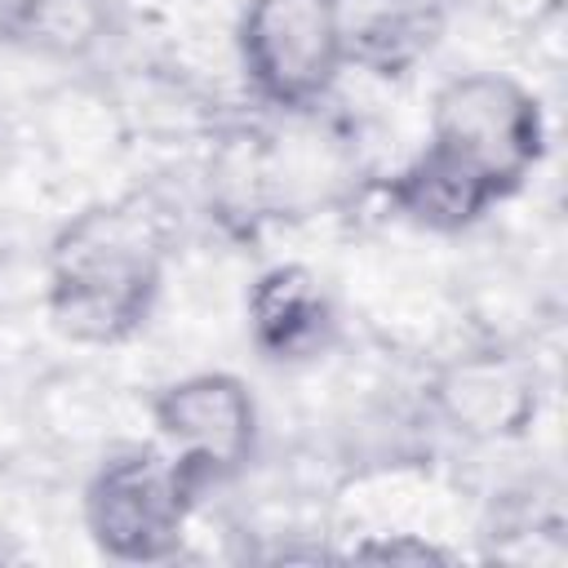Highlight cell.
<instances>
[{
    "label": "cell",
    "instance_id": "6da1fadb",
    "mask_svg": "<svg viewBox=\"0 0 568 568\" xmlns=\"http://www.w3.org/2000/svg\"><path fill=\"white\" fill-rule=\"evenodd\" d=\"M169 253V222L151 195L84 204L67 217L44 257V306L80 346L129 342L155 311Z\"/></svg>",
    "mask_w": 568,
    "mask_h": 568
},
{
    "label": "cell",
    "instance_id": "7a4b0ae2",
    "mask_svg": "<svg viewBox=\"0 0 568 568\" xmlns=\"http://www.w3.org/2000/svg\"><path fill=\"white\" fill-rule=\"evenodd\" d=\"M204 488L213 484L164 444H133L89 475L84 528L106 559L160 564L178 555Z\"/></svg>",
    "mask_w": 568,
    "mask_h": 568
},
{
    "label": "cell",
    "instance_id": "3957f363",
    "mask_svg": "<svg viewBox=\"0 0 568 568\" xmlns=\"http://www.w3.org/2000/svg\"><path fill=\"white\" fill-rule=\"evenodd\" d=\"M244 84L275 111L320 106L351 62L342 0H248L235 22Z\"/></svg>",
    "mask_w": 568,
    "mask_h": 568
},
{
    "label": "cell",
    "instance_id": "277c9868",
    "mask_svg": "<svg viewBox=\"0 0 568 568\" xmlns=\"http://www.w3.org/2000/svg\"><path fill=\"white\" fill-rule=\"evenodd\" d=\"M426 146L444 151L506 200L546 155V115L515 75L466 71L435 89Z\"/></svg>",
    "mask_w": 568,
    "mask_h": 568
},
{
    "label": "cell",
    "instance_id": "5b68a950",
    "mask_svg": "<svg viewBox=\"0 0 568 568\" xmlns=\"http://www.w3.org/2000/svg\"><path fill=\"white\" fill-rule=\"evenodd\" d=\"M146 413L155 439L209 484L240 475L257 453V399L235 373L209 368L173 377L151 395Z\"/></svg>",
    "mask_w": 568,
    "mask_h": 568
},
{
    "label": "cell",
    "instance_id": "8992f818",
    "mask_svg": "<svg viewBox=\"0 0 568 568\" xmlns=\"http://www.w3.org/2000/svg\"><path fill=\"white\" fill-rule=\"evenodd\" d=\"M435 417L475 444L515 439L537 417V373L510 351H466L430 377Z\"/></svg>",
    "mask_w": 568,
    "mask_h": 568
},
{
    "label": "cell",
    "instance_id": "52a82bcc",
    "mask_svg": "<svg viewBox=\"0 0 568 568\" xmlns=\"http://www.w3.org/2000/svg\"><path fill=\"white\" fill-rule=\"evenodd\" d=\"M244 320H248L253 351L271 364H306L337 333L333 297L320 284V275L302 262L266 266L248 284Z\"/></svg>",
    "mask_w": 568,
    "mask_h": 568
},
{
    "label": "cell",
    "instance_id": "ba28073f",
    "mask_svg": "<svg viewBox=\"0 0 568 568\" xmlns=\"http://www.w3.org/2000/svg\"><path fill=\"white\" fill-rule=\"evenodd\" d=\"M382 191L390 213L435 235H457L475 226L493 204H501V195L488 182H479L470 169H462L435 146H422L404 169L390 173Z\"/></svg>",
    "mask_w": 568,
    "mask_h": 568
},
{
    "label": "cell",
    "instance_id": "9c48e42d",
    "mask_svg": "<svg viewBox=\"0 0 568 568\" xmlns=\"http://www.w3.org/2000/svg\"><path fill=\"white\" fill-rule=\"evenodd\" d=\"M111 36V0H0V44L80 62Z\"/></svg>",
    "mask_w": 568,
    "mask_h": 568
},
{
    "label": "cell",
    "instance_id": "30bf717a",
    "mask_svg": "<svg viewBox=\"0 0 568 568\" xmlns=\"http://www.w3.org/2000/svg\"><path fill=\"white\" fill-rule=\"evenodd\" d=\"M355 559H390V564H399V559H413V564H439V559H448V550L444 546H435V541H426V537H413V532H399V537H382V541H364V546H355Z\"/></svg>",
    "mask_w": 568,
    "mask_h": 568
}]
</instances>
